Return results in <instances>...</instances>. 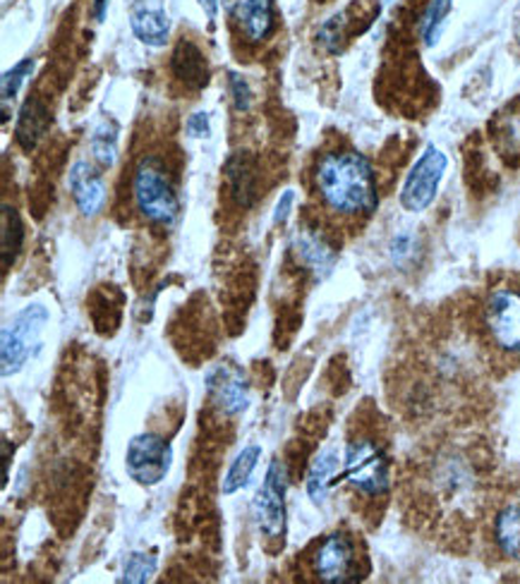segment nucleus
Returning <instances> with one entry per match:
<instances>
[{
  "mask_svg": "<svg viewBox=\"0 0 520 584\" xmlns=\"http://www.w3.org/2000/svg\"><path fill=\"white\" fill-rule=\"evenodd\" d=\"M70 192L74 199V207L84 219H94L103 211L106 204V182L101 173L89 161H78L70 168L68 175Z\"/></svg>",
  "mask_w": 520,
  "mask_h": 584,
  "instance_id": "14",
  "label": "nucleus"
},
{
  "mask_svg": "<svg viewBox=\"0 0 520 584\" xmlns=\"http://www.w3.org/2000/svg\"><path fill=\"white\" fill-rule=\"evenodd\" d=\"M484 331L503 355H520V290L497 288L484 302Z\"/></svg>",
  "mask_w": 520,
  "mask_h": 584,
  "instance_id": "5",
  "label": "nucleus"
},
{
  "mask_svg": "<svg viewBox=\"0 0 520 584\" xmlns=\"http://www.w3.org/2000/svg\"><path fill=\"white\" fill-rule=\"evenodd\" d=\"M53 125L51 109L39 97H29L14 122V140L24 151H34Z\"/></svg>",
  "mask_w": 520,
  "mask_h": 584,
  "instance_id": "17",
  "label": "nucleus"
},
{
  "mask_svg": "<svg viewBox=\"0 0 520 584\" xmlns=\"http://www.w3.org/2000/svg\"><path fill=\"white\" fill-rule=\"evenodd\" d=\"M312 575L324 584H350L360 580L358 546L348 534L336 532L321 542L312 558Z\"/></svg>",
  "mask_w": 520,
  "mask_h": 584,
  "instance_id": "7",
  "label": "nucleus"
},
{
  "mask_svg": "<svg viewBox=\"0 0 520 584\" xmlns=\"http://www.w3.org/2000/svg\"><path fill=\"white\" fill-rule=\"evenodd\" d=\"M348 12H339L333 14V18H329L324 24L319 27V43L324 46L327 53H339L341 46H343V39H346V32H348Z\"/></svg>",
  "mask_w": 520,
  "mask_h": 584,
  "instance_id": "26",
  "label": "nucleus"
},
{
  "mask_svg": "<svg viewBox=\"0 0 520 584\" xmlns=\"http://www.w3.org/2000/svg\"><path fill=\"white\" fill-rule=\"evenodd\" d=\"M412 248H416V238H412L410 233H399L393 238L391 242V259L393 264L403 266L406 261L412 256Z\"/></svg>",
  "mask_w": 520,
  "mask_h": 584,
  "instance_id": "29",
  "label": "nucleus"
},
{
  "mask_svg": "<svg viewBox=\"0 0 520 584\" xmlns=\"http://www.w3.org/2000/svg\"><path fill=\"white\" fill-rule=\"evenodd\" d=\"M207 391L211 403L217 405L219 412L233 417V414H240L248 410L250 403V386L244 381L242 372L231 364H219L213 366L207 374Z\"/></svg>",
  "mask_w": 520,
  "mask_h": 584,
  "instance_id": "12",
  "label": "nucleus"
},
{
  "mask_svg": "<svg viewBox=\"0 0 520 584\" xmlns=\"http://www.w3.org/2000/svg\"><path fill=\"white\" fill-rule=\"evenodd\" d=\"M447 165H449L447 153L434 144L427 147L422 151V157L406 175V182L401 188V207L410 213H422L430 209L437 199L443 173H447Z\"/></svg>",
  "mask_w": 520,
  "mask_h": 584,
  "instance_id": "6",
  "label": "nucleus"
},
{
  "mask_svg": "<svg viewBox=\"0 0 520 584\" xmlns=\"http://www.w3.org/2000/svg\"><path fill=\"white\" fill-rule=\"evenodd\" d=\"M91 153L94 161L103 168H111L118 159V128L113 120H103L101 125L91 134Z\"/></svg>",
  "mask_w": 520,
  "mask_h": 584,
  "instance_id": "23",
  "label": "nucleus"
},
{
  "mask_svg": "<svg viewBox=\"0 0 520 584\" xmlns=\"http://www.w3.org/2000/svg\"><path fill=\"white\" fill-rule=\"evenodd\" d=\"M197 3H200V8L204 10L209 20H217V14L221 10V0H197Z\"/></svg>",
  "mask_w": 520,
  "mask_h": 584,
  "instance_id": "32",
  "label": "nucleus"
},
{
  "mask_svg": "<svg viewBox=\"0 0 520 584\" xmlns=\"http://www.w3.org/2000/svg\"><path fill=\"white\" fill-rule=\"evenodd\" d=\"M312 188L321 207L339 219L364 221L379 207L374 168L353 149L321 153L312 168Z\"/></svg>",
  "mask_w": 520,
  "mask_h": 584,
  "instance_id": "1",
  "label": "nucleus"
},
{
  "mask_svg": "<svg viewBox=\"0 0 520 584\" xmlns=\"http://www.w3.org/2000/svg\"><path fill=\"white\" fill-rule=\"evenodd\" d=\"M451 14V0H430V6L424 8L422 20H420V39L424 46H434L447 27V20Z\"/></svg>",
  "mask_w": 520,
  "mask_h": 584,
  "instance_id": "24",
  "label": "nucleus"
},
{
  "mask_svg": "<svg viewBox=\"0 0 520 584\" xmlns=\"http://www.w3.org/2000/svg\"><path fill=\"white\" fill-rule=\"evenodd\" d=\"M226 8L238 34L248 43H264L277 32V6H273V0H226Z\"/></svg>",
  "mask_w": 520,
  "mask_h": 584,
  "instance_id": "11",
  "label": "nucleus"
},
{
  "mask_svg": "<svg viewBox=\"0 0 520 584\" xmlns=\"http://www.w3.org/2000/svg\"><path fill=\"white\" fill-rule=\"evenodd\" d=\"M109 6H111V0H94V18H97V22H103L106 12H109Z\"/></svg>",
  "mask_w": 520,
  "mask_h": 584,
  "instance_id": "34",
  "label": "nucleus"
},
{
  "mask_svg": "<svg viewBox=\"0 0 520 584\" xmlns=\"http://www.w3.org/2000/svg\"><path fill=\"white\" fill-rule=\"evenodd\" d=\"M259 457H262V449H259V445H248V449H242L238 453V457L233 460V465L228 467V472L223 476V484H221V491L226 496L236 494L238 489H242L244 484L250 482V476L259 463Z\"/></svg>",
  "mask_w": 520,
  "mask_h": 584,
  "instance_id": "22",
  "label": "nucleus"
},
{
  "mask_svg": "<svg viewBox=\"0 0 520 584\" xmlns=\"http://www.w3.org/2000/svg\"><path fill=\"white\" fill-rule=\"evenodd\" d=\"M157 573V558L149 556V553H132L122 567V582L130 584H142L149 582L151 575Z\"/></svg>",
  "mask_w": 520,
  "mask_h": 584,
  "instance_id": "27",
  "label": "nucleus"
},
{
  "mask_svg": "<svg viewBox=\"0 0 520 584\" xmlns=\"http://www.w3.org/2000/svg\"><path fill=\"white\" fill-rule=\"evenodd\" d=\"M24 244V223L14 207L3 204V230H0V254H3V271L12 269Z\"/></svg>",
  "mask_w": 520,
  "mask_h": 584,
  "instance_id": "21",
  "label": "nucleus"
},
{
  "mask_svg": "<svg viewBox=\"0 0 520 584\" xmlns=\"http://www.w3.org/2000/svg\"><path fill=\"white\" fill-rule=\"evenodd\" d=\"M173 451L168 441L157 434H140L134 436L128 445L126 453V470L130 480L142 486H154L166 480L168 470H171Z\"/></svg>",
  "mask_w": 520,
  "mask_h": 584,
  "instance_id": "9",
  "label": "nucleus"
},
{
  "mask_svg": "<svg viewBox=\"0 0 520 584\" xmlns=\"http://www.w3.org/2000/svg\"><path fill=\"white\" fill-rule=\"evenodd\" d=\"M12 451H14V449H10V441L3 439V484H8V480H10V460H12Z\"/></svg>",
  "mask_w": 520,
  "mask_h": 584,
  "instance_id": "33",
  "label": "nucleus"
},
{
  "mask_svg": "<svg viewBox=\"0 0 520 584\" xmlns=\"http://www.w3.org/2000/svg\"><path fill=\"white\" fill-rule=\"evenodd\" d=\"M516 39H518V43H520V20H518V24H516Z\"/></svg>",
  "mask_w": 520,
  "mask_h": 584,
  "instance_id": "35",
  "label": "nucleus"
},
{
  "mask_svg": "<svg viewBox=\"0 0 520 584\" xmlns=\"http://www.w3.org/2000/svg\"><path fill=\"white\" fill-rule=\"evenodd\" d=\"M293 204H296V192L286 190L281 194L279 202H277V209H273V223L283 225L288 221V217H290V209H293Z\"/></svg>",
  "mask_w": 520,
  "mask_h": 584,
  "instance_id": "31",
  "label": "nucleus"
},
{
  "mask_svg": "<svg viewBox=\"0 0 520 584\" xmlns=\"http://www.w3.org/2000/svg\"><path fill=\"white\" fill-rule=\"evenodd\" d=\"M34 70V58H24L12 70H8L0 80V101H3V122L10 120V101L18 99L22 84L27 82V77Z\"/></svg>",
  "mask_w": 520,
  "mask_h": 584,
  "instance_id": "25",
  "label": "nucleus"
},
{
  "mask_svg": "<svg viewBox=\"0 0 520 584\" xmlns=\"http://www.w3.org/2000/svg\"><path fill=\"white\" fill-rule=\"evenodd\" d=\"M492 142L501 153V159L509 163L520 161V99L509 103L507 109L499 111L492 122Z\"/></svg>",
  "mask_w": 520,
  "mask_h": 584,
  "instance_id": "18",
  "label": "nucleus"
},
{
  "mask_svg": "<svg viewBox=\"0 0 520 584\" xmlns=\"http://www.w3.org/2000/svg\"><path fill=\"white\" fill-rule=\"evenodd\" d=\"M494 542L503 556L520 561V505H507L494 520Z\"/></svg>",
  "mask_w": 520,
  "mask_h": 584,
  "instance_id": "20",
  "label": "nucleus"
},
{
  "mask_svg": "<svg viewBox=\"0 0 520 584\" xmlns=\"http://www.w3.org/2000/svg\"><path fill=\"white\" fill-rule=\"evenodd\" d=\"M226 184L233 204L242 211H248L257 204L259 197V165L250 151H236L226 161Z\"/></svg>",
  "mask_w": 520,
  "mask_h": 584,
  "instance_id": "13",
  "label": "nucleus"
},
{
  "mask_svg": "<svg viewBox=\"0 0 520 584\" xmlns=\"http://www.w3.org/2000/svg\"><path fill=\"white\" fill-rule=\"evenodd\" d=\"M171 72L176 80L190 89L202 91L209 84V63L204 51L192 39H180L171 56Z\"/></svg>",
  "mask_w": 520,
  "mask_h": 584,
  "instance_id": "16",
  "label": "nucleus"
},
{
  "mask_svg": "<svg viewBox=\"0 0 520 584\" xmlns=\"http://www.w3.org/2000/svg\"><path fill=\"white\" fill-rule=\"evenodd\" d=\"M293 254L300 264L314 273V279H327L333 271L339 250L329 240V235L314 223H302L293 235Z\"/></svg>",
  "mask_w": 520,
  "mask_h": 584,
  "instance_id": "10",
  "label": "nucleus"
},
{
  "mask_svg": "<svg viewBox=\"0 0 520 584\" xmlns=\"http://www.w3.org/2000/svg\"><path fill=\"white\" fill-rule=\"evenodd\" d=\"M343 480L362 496H384L391 486L387 453L372 439H353L346 445Z\"/></svg>",
  "mask_w": 520,
  "mask_h": 584,
  "instance_id": "3",
  "label": "nucleus"
},
{
  "mask_svg": "<svg viewBox=\"0 0 520 584\" xmlns=\"http://www.w3.org/2000/svg\"><path fill=\"white\" fill-rule=\"evenodd\" d=\"M228 91H231L233 109L238 113H248L252 109V89L242 74H238V72L228 74Z\"/></svg>",
  "mask_w": 520,
  "mask_h": 584,
  "instance_id": "28",
  "label": "nucleus"
},
{
  "mask_svg": "<svg viewBox=\"0 0 520 584\" xmlns=\"http://www.w3.org/2000/svg\"><path fill=\"white\" fill-rule=\"evenodd\" d=\"M286 491H288V474L281 460H273L267 470L264 484L257 491L252 513L259 532L267 540H279L286 532Z\"/></svg>",
  "mask_w": 520,
  "mask_h": 584,
  "instance_id": "8",
  "label": "nucleus"
},
{
  "mask_svg": "<svg viewBox=\"0 0 520 584\" xmlns=\"http://www.w3.org/2000/svg\"><path fill=\"white\" fill-rule=\"evenodd\" d=\"M130 27L132 34L149 49H161L171 34V20L161 3L154 0H137L130 8Z\"/></svg>",
  "mask_w": 520,
  "mask_h": 584,
  "instance_id": "15",
  "label": "nucleus"
},
{
  "mask_svg": "<svg viewBox=\"0 0 520 584\" xmlns=\"http://www.w3.org/2000/svg\"><path fill=\"white\" fill-rule=\"evenodd\" d=\"M336 472H339V455H336V451L327 449L312 460V465L308 470V494L314 503L327 501Z\"/></svg>",
  "mask_w": 520,
  "mask_h": 584,
  "instance_id": "19",
  "label": "nucleus"
},
{
  "mask_svg": "<svg viewBox=\"0 0 520 584\" xmlns=\"http://www.w3.org/2000/svg\"><path fill=\"white\" fill-rule=\"evenodd\" d=\"M46 324H49V310L43 304H27L3 329V341H0V364H3L0 369H3V376L18 374L27 360L32 358Z\"/></svg>",
  "mask_w": 520,
  "mask_h": 584,
  "instance_id": "4",
  "label": "nucleus"
},
{
  "mask_svg": "<svg viewBox=\"0 0 520 584\" xmlns=\"http://www.w3.org/2000/svg\"><path fill=\"white\" fill-rule=\"evenodd\" d=\"M132 197L140 217L154 228H173L180 217V197L161 157H142L132 175Z\"/></svg>",
  "mask_w": 520,
  "mask_h": 584,
  "instance_id": "2",
  "label": "nucleus"
},
{
  "mask_svg": "<svg viewBox=\"0 0 520 584\" xmlns=\"http://www.w3.org/2000/svg\"><path fill=\"white\" fill-rule=\"evenodd\" d=\"M188 134L194 137V140H207L211 134V120L207 111H197L188 118Z\"/></svg>",
  "mask_w": 520,
  "mask_h": 584,
  "instance_id": "30",
  "label": "nucleus"
}]
</instances>
